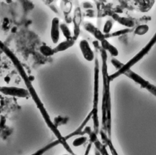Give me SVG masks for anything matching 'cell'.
I'll return each mask as SVG.
<instances>
[{"label": "cell", "mask_w": 156, "mask_h": 155, "mask_svg": "<svg viewBox=\"0 0 156 155\" xmlns=\"http://www.w3.org/2000/svg\"><path fill=\"white\" fill-rule=\"evenodd\" d=\"M149 29V26L147 24H142L138 26L136 29H135L133 32L135 35H143L148 32Z\"/></svg>", "instance_id": "2e32d148"}, {"label": "cell", "mask_w": 156, "mask_h": 155, "mask_svg": "<svg viewBox=\"0 0 156 155\" xmlns=\"http://www.w3.org/2000/svg\"><path fill=\"white\" fill-rule=\"evenodd\" d=\"M83 27L85 30L93 35L98 41H102L106 38L105 34L96 27L91 22L89 21H84L83 22Z\"/></svg>", "instance_id": "ba28073f"}, {"label": "cell", "mask_w": 156, "mask_h": 155, "mask_svg": "<svg viewBox=\"0 0 156 155\" xmlns=\"http://www.w3.org/2000/svg\"><path fill=\"white\" fill-rule=\"evenodd\" d=\"M145 89L148 90L151 93H152L153 95L156 96V86L154 85L150 84L149 82L146 84V85L144 87Z\"/></svg>", "instance_id": "603a6c76"}, {"label": "cell", "mask_w": 156, "mask_h": 155, "mask_svg": "<svg viewBox=\"0 0 156 155\" xmlns=\"http://www.w3.org/2000/svg\"><path fill=\"white\" fill-rule=\"evenodd\" d=\"M60 143V142L57 139L56 140H54V141L49 143V144H48L45 146H44L42 148L38 150L37 151H36L35 153H33L32 155H43L45 152H46L52 148L53 147L57 146V145H58Z\"/></svg>", "instance_id": "4fadbf2b"}, {"label": "cell", "mask_w": 156, "mask_h": 155, "mask_svg": "<svg viewBox=\"0 0 156 155\" xmlns=\"http://www.w3.org/2000/svg\"><path fill=\"white\" fill-rule=\"evenodd\" d=\"M155 43H156V32L151 38V39L149 40V41L147 43V44L137 54H136L132 58H131L127 63L124 64L120 69L117 70L114 74L109 75L110 81L113 80L115 78H117L121 74H124V73L126 71L130 69L131 67H132L133 65L137 63L139 61H140L146 54H147V53L151 50V49L155 44Z\"/></svg>", "instance_id": "3957f363"}, {"label": "cell", "mask_w": 156, "mask_h": 155, "mask_svg": "<svg viewBox=\"0 0 156 155\" xmlns=\"http://www.w3.org/2000/svg\"><path fill=\"white\" fill-rule=\"evenodd\" d=\"M100 135H101V139L103 141V142L106 145H107V146L108 147V148L112 153V155H119L118 153H117L115 148L114 147V146L111 141V139L108 138L107 134L102 129L100 131Z\"/></svg>", "instance_id": "8fae6325"}, {"label": "cell", "mask_w": 156, "mask_h": 155, "mask_svg": "<svg viewBox=\"0 0 156 155\" xmlns=\"http://www.w3.org/2000/svg\"><path fill=\"white\" fill-rule=\"evenodd\" d=\"M40 51L45 57H50L54 54L53 49H51L49 46L46 45H42L40 46Z\"/></svg>", "instance_id": "e0dca14e"}, {"label": "cell", "mask_w": 156, "mask_h": 155, "mask_svg": "<svg viewBox=\"0 0 156 155\" xmlns=\"http://www.w3.org/2000/svg\"><path fill=\"white\" fill-rule=\"evenodd\" d=\"M63 155H69V154H63Z\"/></svg>", "instance_id": "83f0119b"}, {"label": "cell", "mask_w": 156, "mask_h": 155, "mask_svg": "<svg viewBox=\"0 0 156 155\" xmlns=\"http://www.w3.org/2000/svg\"><path fill=\"white\" fill-rule=\"evenodd\" d=\"M79 48L84 58L88 61H92L94 60V53L91 49L89 43L86 40H81L79 42Z\"/></svg>", "instance_id": "5b68a950"}, {"label": "cell", "mask_w": 156, "mask_h": 155, "mask_svg": "<svg viewBox=\"0 0 156 155\" xmlns=\"http://www.w3.org/2000/svg\"><path fill=\"white\" fill-rule=\"evenodd\" d=\"M87 140V137L86 136H81L76 139H75L73 141V145L75 147H77L79 146H81L82 145H83L86 141Z\"/></svg>", "instance_id": "d6986e66"}, {"label": "cell", "mask_w": 156, "mask_h": 155, "mask_svg": "<svg viewBox=\"0 0 156 155\" xmlns=\"http://www.w3.org/2000/svg\"><path fill=\"white\" fill-rule=\"evenodd\" d=\"M111 63L115 67V68H116L118 70L120 69L122 67V66L124 65V64L121 63L119 61H118L115 58H112L111 59Z\"/></svg>", "instance_id": "cb8c5ba5"}, {"label": "cell", "mask_w": 156, "mask_h": 155, "mask_svg": "<svg viewBox=\"0 0 156 155\" xmlns=\"http://www.w3.org/2000/svg\"><path fill=\"white\" fill-rule=\"evenodd\" d=\"M67 118L66 117H60V116H58L57 117V118H55L54 119V125L57 127V126L60 124H64L65 123H66V120H67Z\"/></svg>", "instance_id": "7402d4cb"}, {"label": "cell", "mask_w": 156, "mask_h": 155, "mask_svg": "<svg viewBox=\"0 0 156 155\" xmlns=\"http://www.w3.org/2000/svg\"><path fill=\"white\" fill-rule=\"evenodd\" d=\"M102 59V74L103 81L102 100V130L111 139L112 115H111V98L110 91V80L107 72V52L100 49Z\"/></svg>", "instance_id": "6da1fadb"}, {"label": "cell", "mask_w": 156, "mask_h": 155, "mask_svg": "<svg viewBox=\"0 0 156 155\" xmlns=\"http://www.w3.org/2000/svg\"><path fill=\"white\" fill-rule=\"evenodd\" d=\"M94 155H101V153L97 149H95V150H94Z\"/></svg>", "instance_id": "4316f807"}, {"label": "cell", "mask_w": 156, "mask_h": 155, "mask_svg": "<svg viewBox=\"0 0 156 155\" xmlns=\"http://www.w3.org/2000/svg\"><path fill=\"white\" fill-rule=\"evenodd\" d=\"M82 20V13L80 7H77L75 9L74 12V16L73 19V22L74 24V30L73 38L74 40H76L80 34V26Z\"/></svg>", "instance_id": "52a82bcc"}, {"label": "cell", "mask_w": 156, "mask_h": 155, "mask_svg": "<svg viewBox=\"0 0 156 155\" xmlns=\"http://www.w3.org/2000/svg\"><path fill=\"white\" fill-rule=\"evenodd\" d=\"M60 30L63 34V35L65 36L66 40L73 38L72 33L69 29V28L67 26L66 24L65 23H60Z\"/></svg>", "instance_id": "9a60e30c"}, {"label": "cell", "mask_w": 156, "mask_h": 155, "mask_svg": "<svg viewBox=\"0 0 156 155\" xmlns=\"http://www.w3.org/2000/svg\"><path fill=\"white\" fill-rule=\"evenodd\" d=\"M124 74L127 75L129 78H130V79L133 80L136 83L139 84L141 86V87H142L143 88H144V86H146V84L148 82L147 81H146V80L143 78L141 77L138 75L137 74H136L135 72L132 71L130 69L127 70V71H126L124 73Z\"/></svg>", "instance_id": "30bf717a"}, {"label": "cell", "mask_w": 156, "mask_h": 155, "mask_svg": "<svg viewBox=\"0 0 156 155\" xmlns=\"http://www.w3.org/2000/svg\"><path fill=\"white\" fill-rule=\"evenodd\" d=\"M113 21L109 19H108L104 26V27H103V33L105 34V35H108L110 33V32L113 27Z\"/></svg>", "instance_id": "ffe728a7"}, {"label": "cell", "mask_w": 156, "mask_h": 155, "mask_svg": "<svg viewBox=\"0 0 156 155\" xmlns=\"http://www.w3.org/2000/svg\"><path fill=\"white\" fill-rule=\"evenodd\" d=\"M130 31V30L129 29H123V30H120L116 32H115L112 33H109L108 35H105V38H109V37H112V36H119L121 35L124 34V33H127L128 32H129Z\"/></svg>", "instance_id": "44dd1931"}, {"label": "cell", "mask_w": 156, "mask_h": 155, "mask_svg": "<svg viewBox=\"0 0 156 155\" xmlns=\"http://www.w3.org/2000/svg\"><path fill=\"white\" fill-rule=\"evenodd\" d=\"M0 92L5 95L19 98H26L30 95L28 90L15 86H0Z\"/></svg>", "instance_id": "277c9868"}, {"label": "cell", "mask_w": 156, "mask_h": 155, "mask_svg": "<svg viewBox=\"0 0 156 155\" xmlns=\"http://www.w3.org/2000/svg\"><path fill=\"white\" fill-rule=\"evenodd\" d=\"M75 41L76 40H74L73 38H71V39L65 40L60 42L55 47L53 48L54 53H58L60 52H63L67 50L68 49L72 47L74 44Z\"/></svg>", "instance_id": "9c48e42d"}, {"label": "cell", "mask_w": 156, "mask_h": 155, "mask_svg": "<svg viewBox=\"0 0 156 155\" xmlns=\"http://www.w3.org/2000/svg\"><path fill=\"white\" fill-rule=\"evenodd\" d=\"M99 64L97 57H95L94 68V88L93 109H91L92 119L93 121V131L96 134L99 132V122L98 117V103H99Z\"/></svg>", "instance_id": "7a4b0ae2"}, {"label": "cell", "mask_w": 156, "mask_h": 155, "mask_svg": "<svg viewBox=\"0 0 156 155\" xmlns=\"http://www.w3.org/2000/svg\"><path fill=\"white\" fill-rule=\"evenodd\" d=\"M101 43L102 47L101 48L106 52L108 51L112 57H116L118 55V50H117V49L112 44H111L106 39L101 41Z\"/></svg>", "instance_id": "7c38bea8"}, {"label": "cell", "mask_w": 156, "mask_h": 155, "mask_svg": "<svg viewBox=\"0 0 156 155\" xmlns=\"http://www.w3.org/2000/svg\"><path fill=\"white\" fill-rule=\"evenodd\" d=\"M96 149H97L101 154V155H109L108 153L107 152V150L106 149L105 145H103L99 140H98L96 142L94 143Z\"/></svg>", "instance_id": "ac0fdd59"}, {"label": "cell", "mask_w": 156, "mask_h": 155, "mask_svg": "<svg viewBox=\"0 0 156 155\" xmlns=\"http://www.w3.org/2000/svg\"><path fill=\"white\" fill-rule=\"evenodd\" d=\"M60 22L57 17H54L51 21V26L50 30V36L52 42L54 44L58 43L60 38Z\"/></svg>", "instance_id": "8992f818"}, {"label": "cell", "mask_w": 156, "mask_h": 155, "mask_svg": "<svg viewBox=\"0 0 156 155\" xmlns=\"http://www.w3.org/2000/svg\"><path fill=\"white\" fill-rule=\"evenodd\" d=\"M113 17L114 19L117 21L120 24L124 25V26L129 27H132L134 26V22L131 19H130L129 18H124V17H119L116 14H115Z\"/></svg>", "instance_id": "5bb4252c"}, {"label": "cell", "mask_w": 156, "mask_h": 155, "mask_svg": "<svg viewBox=\"0 0 156 155\" xmlns=\"http://www.w3.org/2000/svg\"><path fill=\"white\" fill-rule=\"evenodd\" d=\"M88 135L90 137V142L94 143L96 141L98 140V138L97 137V134L94 133L93 131H92Z\"/></svg>", "instance_id": "d4e9b609"}, {"label": "cell", "mask_w": 156, "mask_h": 155, "mask_svg": "<svg viewBox=\"0 0 156 155\" xmlns=\"http://www.w3.org/2000/svg\"><path fill=\"white\" fill-rule=\"evenodd\" d=\"M92 143L90 142L86 148V150H85V152L84 153V155H88L89 154V153H90V151L91 150V146H92Z\"/></svg>", "instance_id": "484cf974"}]
</instances>
